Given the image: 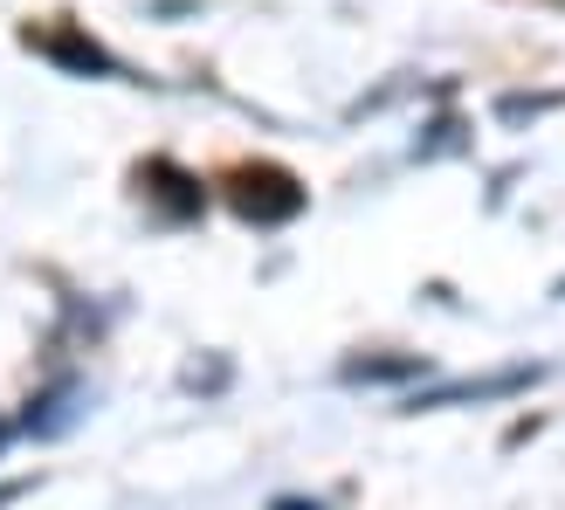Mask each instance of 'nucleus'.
<instances>
[{
    "label": "nucleus",
    "mask_w": 565,
    "mask_h": 510,
    "mask_svg": "<svg viewBox=\"0 0 565 510\" xmlns=\"http://www.w3.org/2000/svg\"><path fill=\"white\" fill-rule=\"evenodd\" d=\"M276 510H318V503H276Z\"/></svg>",
    "instance_id": "obj_4"
},
{
    "label": "nucleus",
    "mask_w": 565,
    "mask_h": 510,
    "mask_svg": "<svg viewBox=\"0 0 565 510\" xmlns=\"http://www.w3.org/2000/svg\"><path fill=\"white\" fill-rule=\"evenodd\" d=\"M70 414H76V393L63 386V393H49V401H42V414H28V428H35V435H63Z\"/></svg>",
    "instance_id": "obj_2"
},
{
    "label": "nucleus",
    "mask_w": 565,
    "mask_h": 510,
    "mask_svg": "<svg viewBox=\"0 0 565 510\" xmlns=\"http://www.w3.org/2000/svg\"><path fill=\"white\" fill-rule=\"evenodd\" d=\"M414 373V359H359L345 365V380H407Z\"/></svg>",
    "instance_id": "obj_3"
},
{
    "label": "nucleus",
    "mask_w": 565,
    "mask_h": 510,
    "mask_svg": "<svg viewBox=\"0 0 565 510\" xmlns=\"http://www.w3.org/2000/svg\"><path fill=\"white\" fill-rule=\"evenodd\" d=\"M235 208L256 214V221H282V214L303 208V193L282 180V173H242V180H235Z\"/></svg>",
    "instance_id": "obj_1"
},
{
    "label": "nucleus",
    "mask_w": 565,
    "mask_h": 510,
    "mask_svg": "<svg viewBox=\"0 0 565 510\" xmlns=\"http://www.w3.org/2000/svg\"><path fill=\"white\" fill-rule=\"evenodd\" d=\"M0 442H8V428H0Z\"/></svg>",
    "instance_id": "obj_5"
}]
</instances>
